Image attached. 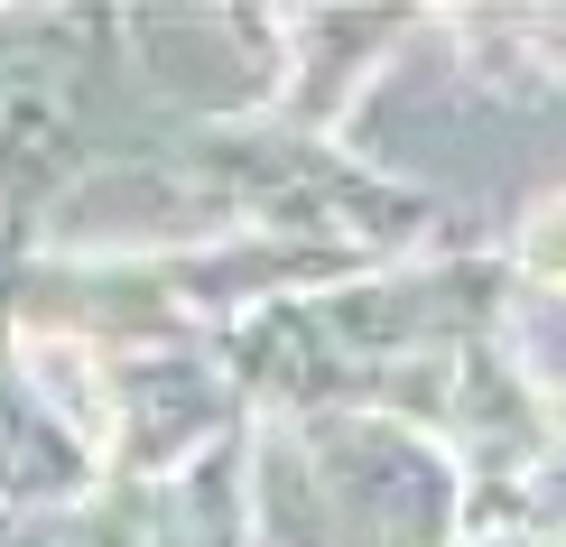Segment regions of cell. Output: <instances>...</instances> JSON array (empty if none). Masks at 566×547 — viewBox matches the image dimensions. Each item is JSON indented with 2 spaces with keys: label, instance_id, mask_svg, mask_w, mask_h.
I'll return each mask as SVG.
<instances>
[{
  "label": "cell",
  "instance_id": "1",
  "mask_svg": "<svg viewBox=\"0 0 566 547\" xmlns=\"http://www.w3.org/2000/svg\"><path fill=\"white\" fill-rule=\"evenodd\" d=\"M521 270L548 278V288H566V204H548V213L521 232Z\"/></svg>",
  "mask_w": 566,
  "mask_h": 547
}]
</instances>
